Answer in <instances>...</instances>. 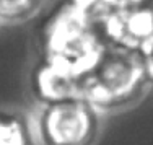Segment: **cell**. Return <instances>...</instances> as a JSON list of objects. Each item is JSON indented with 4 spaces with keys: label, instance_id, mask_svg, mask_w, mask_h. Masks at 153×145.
I'll return each mask as SVG.
<instances>
[{
    "label": "cell",
    "instance_id": "cell-5",
    "mask_svg": "<svg viewBox=\"0 0 153 145\" xmlns=\"http://www.w3.org/2000/svg\"><path fill=\"white\" fill-rule=\"evenodd\" d=\"M31 88L38 103L68 96H80L78 78L62 74L46 62H39L31 75Z\"/></svg>",
    "mask_w": 153,
    "mask_h": 145
},
{
    "label": "cell",
    "instance_id": "cell-9",
    "mask_svg": "<svg viewBox=\"0 0 153 145\" xmlns=\"http://www.w3.org/2000/svg\"><path fill=\"white\" fill-rule=\"evenodd\" d=\"M138 51H140L142 60H143L145 74H147L150 88H153V38L148 39L145 44H142L140 48H138Z\"/></svg>",
    "mask_w": 153,
    "mask_h": 145
},
{
    "label": "cell",
    "instance_id": "cell-1",
    "mask_svg": "<svg viewBox=\"0 0 153 145\" xmlns=\"http://www.w3.org/2000/svg\"><path fill=\"white\" fill-rule=\"evenodd\" d=\"M80 96L101 116L137 106L150 90L137 48L109 42L96 64L78 78Z\"/></svg>",
    "mask_w": 153,
    "mask_h": 145
},
{
    "label": "cell",
    "instance_id": "cell-2",
    "mask_svg": "<svg viewBox=\"0 0 153 145\" xmlns=\"http://www.w3.org/2000/svg\"><path fill=\"white\" fill-rule=\"evenodd\" d=\"M39 39L42 62L75 78L85 75L109 44L103 28L85 20L65 0L46 20Z\"/></svg>",
    "mask_w": 153,
    "mask_h": 145
},
{
    "label": "cell",
    "instance_id": "cell-3",
    "mask_svg": "<svg viewBox=\"0 0 153 145\" xmlns=\"http://www.w3.org/2000/svg\"><path fill=\"white\" fill-rule=\"evenodd\" d=\"M36 144L86 145L100 135L101 114L82 96L38 103L31 111Z\"/></svg>",
    "mask_w": 153,
    "mask_h": 145
},
{
    "label": "cell",
    "instance_id": "cell-6",
    "mask_svg": "<svg viewBox=\"0 0 153 145\" xmlns=\"http://www.w3.org/2000/svg\"><path fill=\"white\" fill-rule=\"evenodd\" d=\"M33 134L30 114L18 109L0 108V145H33Z\"/></svg>",
    "mask_w": 153,
    "mask_h": 145
},
{
    "label": "cell",
    "instance_id": "cell-8",
    "mask_svg": "<svg viewBox=\"0 0 153 145\" xmlns=\"http://www.w3.org/2000/svg\"><path fill=\"white\" fill-rule=\"evenodd\" d=\"M65 2L85 20L103 28L104 31V25L111 16L117 0H65Z\"/></svg>",
    "mask_w": 153,
    "mask_h": 145
},
{
    "label": "cell",
    "instance_id": "cell-7",
    "mask_svg": "<svg viewBox=\"0 0 153 145\" xmlns=\"http://www.w3.org/2000/svg\"><path fill=\"white\" fill-rule=\"evenodd\" d=\"M44 0H0V26L20 25L39 15Z\"/></svg>",
    "mask_w": 153,
    "mask_h": 145
},
{
    "label": "cell",
    "instance_id": "cell-4",
    "mask_svg": "<svg viewBox=\"0 0 153 145\" xmlns=\"http://www.w3.org/2000/svg\"><path fill=\"white\" fill-rule=\"evenodd\" d=\"M104 34L109 42L138 49L153 38V0H117Z\"/></svg>",
    "mask_w": 153,
    "mask_h": 145
}]
</instances>
